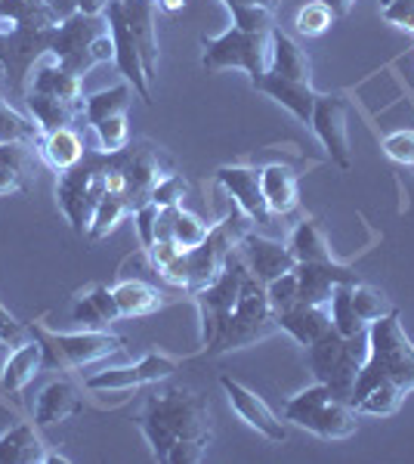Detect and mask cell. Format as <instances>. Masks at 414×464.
Returning a JSON list of instances; mask_svg holds the SVG:
<instances>
[{"mask_svg": "<svg viewBox=\"0 0 414 464\" xmlns=\"http://www.w3.org/2000/svg\"><path fill=\"white\" fill-rule=\"evenodd\" d=\"M266 295H269V304H273L275 313L288 310L291 304H297V273L288 269V273H282L278 279L266 282Z\"/></svg>", "mask_w": 414, "mask_h": 464, "instance_id": "obj_44", "label": "cell"}, {"mask_svg": "<svg viewBox=\"0 0 414 464\" xmlns=\"http://www.w3.org/2000/svg\"><path fill=\"white\" fill-rule=\"evenodd\" d=\"M251 87L260 90V93H266L269 100H275L282 109H288L297 121H303V124L313 121L315 96H319L313 87V81H291L275 72H266V74H260L257 81H251Z\"/></svg>", "mask_w": 414, "mask_h": 464, "instance_id": "obj_19", "label": "cell"}, {"mask_svg": "<svg viewBox=\"0 0 414 464\" xmlns=\"http://www.w3.org/2000/svg\"><path fill=\"white\" fill-rule=\"evenodd\" d=\"M53 28L16 25L13 32H0V69L16 96L28 93V74H32L34 63L50 53Z\"/></svg>", "mask_w": 414, "mask_h": 464, "instance_id": "obj_9", "label": "cell"}, {"mask_svg": "<svg viewBox=\"0 0 414 464\" xmlns=\"http://www.w3.org/2000/svg\"><path fill=\"white\" fill-rule=\"evenodd\" d=\"M352 285H356V282H341V285H334V291H331V301H328L334 328L343 334V338H352V334L368 332V325L359 319V313H356V304H352Z\"/></svg>", "mask_w": 414, "mask_h": 464, "instance_id": "obj_35", "label": "cell"}, {"mask_svg": "<svg viewBox=\"0 0 414 464\" xmlns=\"http://www.w3.org/2000/svg\"><path fill=\"white\" fill-rule=\"evenodd\" d=\"M32 338L41 341L43 347V372H65V369H81V365L100 362V359L121 353L124 350V338L105 332V328H81V332H50L43 325H28Z\"/></svg>", "mask_w": 414, "mask_h": 464, "instance_id": "obj_5", "label": "cell"}, {"mask_svg": "<svg viewBox=\"0 0 414 464\" xmlns=\"http://www.w3.org/2000/svg\"><path fill=\"white\" fill-rule=\"evenodd\" d=\"M260 186L263 198H266L273 217H288L300 208V192H297V174L282 161H273L266 168H260Z\"/></svg>", "mask_w": 414, "mask_h": 464, "instance_id": "obj_25", "label": "cell"}, {"mask_svg": "<svg viewBox=\"0 0 414 464\" xmlns=\"http://www.w3.org/2000/svg\"><path fill=\"white\" fill-rule=\"evenodd\" d=\"M158 211H161V208H158L155 201H146V205L133 211V220H137V232H140L142 248H152V245H155V223H158Z\"/></svg>", "mask_w": 414, "mask_h": 464, "instance_id": "obj_47", "label": "cell"}, {"mask_svg": "<svg viewBox=\"0 0 414 464\" xmlns=\"http://www.w3.org/2000/svg\"><path fill=\"white\" fill-rule=\"evenodd\" d=\"M322 4H325L328 10L334 13V19H343L346 13L352 10V4H356V0H322Z\"/></svg>", "mask_w": 414, "mask_h": 464, "instance_id": "obj_51", "label": "cell"}, {"mask_svg": "<svg viewBox=\"0 0 414 464\" xmlns=\"http://www.w3.org/2000/svg\"><path fill=\"white\" fill-rule=\"evenodd\" d=\"M168 211H170V238L179 245V248L189 251V248H195V245L205 242L207 232H210V223L201 220L198 214L186 211L183 205L168 208Z\"/></svg>", "mask_w": 414, "mask_h": 464, "instance_id": "obj_36", "label": "cell"}, {"mask_svg": "<svg viewBox=\"0 0 414 464\" xmlns=\"http://www.w3.org/2000/svg\"><path fill=\"white\" fill-rule=\"evenodd\" d=\"M28 325H22V322L13 316L10 310H6L4 304H0V341L6 343V347H19V343L28 341Z\"/></svg>", "mask_w": 414, "mask_h": 464, "instance_id": "obj_48", "label": "cell"}, {"mask_svg": "<svg viewBox=\"0 0 414 464\" xmlns=\"http://www.w3.org/2000/svg\"><path fill=\"white\" fill-rule=\"evenodd\" d=\"M130 100H133V87L127 84H118V87H109V90H100V93H90L84 96V115H87V124H100L105 118L111 115H127L130 109Z\"/></svg>", "mask_w": 414, "mask_h": 464, "instance_id": "obj_33", "label": "cell"}, {"mask_svg": "<svg viewBox=\"0 0 414 464\" xmlns=\"http://www.w3.org/2000/svg\"><path fill=\"white\" fill-rule=\"evenodd\" d=\"M313 130L328 149L331 161L341 170H350V127H346V100L341 93H319L313 109Z\"/></svg>", "mask_w": 414, "mask_h": 464, "instance_id": "obj_14", "label": "cell"}, {"mask_svg": "<svg viewBox=\"0 0 414 464\" xmlns=\"http://www.w3.org/2000/svg\"><path fill=\"white\" fill-rule=\"evenodd\" d=\"M220 387H223V393L229 396V406L236 409L254 430L263 433L269 443H284V440H288V428H284V421L266 406V400H263V396L247 391L242 381H236L229 375L220 378Z\"/></svg>", "mask_w": 414, "mask_h": 464, "instance_id": "obj_16", "label": "cell"}, {"mask_svg": "<svg viewBox=\"0 0 414 464\" xmlns=\"http://www.w3.org/2000/svg\"><path fill=\"white\" fill-rule=\"evenodd\" d=\"M43 130L41 124L22 118L16 109H10L6 102H0V143H28L41 146Z\"/></svg>", "mask_w": 414, "mask_h": 464, "instance_id": "obj_37", "label": "cell"}, {"mask_svg": "<svg viewBox=\"0 0 414 464\" xmlns=\"http://www.w3.org/2000/svg\"><path fill=\"white\" fill-rule=\"evenodd\" d=\"M47 446L37 440L34 424H16L0 437V464H43Z\"/></svg>", "mask_w": 414, "mask_h": 464, "instance_id": "obj_31", "label": "cell"}, {"mask_svg": "<svg viewBox=\"0 0 414 464\" xmlns=\"http://www.w3.org/2000/svg\"><path fill=\"white\" fill-rule=\"evenodd\" d=\"M217 183L236 198V205L251 217L254 227H273V211H269L266 198H263L260 186V168H247V164H226L217 170Z\"/></svg>", "mask_w": 414, "mask_h": 464, "instance_id": "obj_15", "label": "cell"}, {"mask_svg": "<svg viewBox=\"0 0 414 464\" xmlns=\"http://www.w3.org/2000/svg\"><path fill=\"white\" fill-rule=\"evenodd\" d=\"M111 295H115V301H118L121 319L149 316V313L161 310L170 297V295H164L155 282H146V279H118V285L111 288Z\"/></svg>", "mask_w": 414, "mask_h": 464, "instance_id": "obj_27", "label": "cell"}, {"mask_svg": "<svg viewBox=\"0 0 414 464\" xmlns=\"http://www.w3.org/2000/svg\"><path fill=\"white\" fill-rule=\"evenodd\" d=\"M146 251H149V257H152V264L158 269H168L173 260L183 254V248H179L173 238H155V245H152V248H146Z\"/></svg>", "mask_w": 414, "mask_h": 464, "instance_id": "obj_49", "label": "cell"}, {"mask_svg": "<svg viewBox=\"0 0 414 464\" xmlns=\"http://www.w3.org/2000/svg\"><path fill=\"white\" fill-rule=\"evenodd\" d=\"M109 34V19L105 13L100 16H90V13H74V16L63 19L53 28V41H50V53L59 59L69 72L84 74L93 69V59H90V47H93L96 37Z\"/></svg>", "mask_w": 414, "mask_h": 464, "instance_id": "obj_10", "label": "cell"}, {"mask_svg": "<svg viewBox=\"0 0 414 464\" xmlns=\"http://www.w3.org/2000/svg\"><path fill=\"white\" fill-rule=\"evenodd\" d=\"M380 16L390 25L414 34V0H380Z\"/></svg>", "mask_w": 414, "mask_h": 464, "instance_id": "obj_46", "label": "cell"}, {"mask_svg": "<svg viewBox=\"0 0 414 464\" xmlns=\"http://www.w3.org/2000/svg\"><path fill=\"white\" fill-rule=\"evenodd\" d=\"M368 356V332L343 338L337 328H331L325 338L306 347V362L315 381L331 387V393L343 402H352V387H356L359 369Z\"/></svg>", "mask_w": 414, "mask_h": 464, "instance_id": "obj_4", "label": "cell"}, {"mask_svg": "<svg viewBox=\"0 0 414 464\" xmlns=\"http://www.w3.org/2000/svg\"><path fill=\"white\" fill-rule=\"evenodd\" d=\"M4 347H6V343H4V341H0V350H4Z\"/></svg>", "mask_w": 414, "mask_h": 464, "instance_id": "obj_55", "label": "cell"}, {"mask_svg": "<svg viewBox=\"0 0 414 464\" xmlns=\"http://www.w3.org/2000/svg\"><path fill=\"white\" fill-rule=\"evenodd\" d=\"M297 301L300 304H328L331 291L341 282H362L359 273L337 260H319V264H297Z\"/></svg>", "mask_w": 414, "mask_h": 464, "instance_id": "obj_18", "label": "cell"}, {"mask_svg": "<svg viewBox=\"0 0 414 464\" xmlns=\"http://www.w3.org/2000/svg\"><path fill=\"white\" fill-rule=\"evenodd\" d=\"M275 332H278V316H275L273 304H269L266 285L247 269V276L242 279V288H238L236 310H232V316L220 332V338L210 343L205 353L223 356V353H232V350H245L257 341H266L269 334H275Z\"/></svg>", "mask_w": 414, "mask_h": 464, "instance_id": "obj_3", "label": "cell"}, {"mask_svg": "<svg viewBox=\"0 0 414 464\" xmlns=\"http://www.w3.org/2000/svg\"><path fill=\"white\" fill-rule=\"evenodd\" d=\"M124 6V19L130 25V34L137 41L142 69L146 78H158V34H155V0H121Z\"/></svg>", "mask_w": 414, "mask_h": 464, "instance_id": "obj_23", "label": "cell"}, {"mask_svg": "<svg viewBox=\"0 0 414 464\" xmlns=\"http://www.w3.org/2000/svg\"><path fill=\"white\" fill-rule=\"evenodd\" d=\"M118 319L121 310L109 285H87L72 297V322H78L81 328H109Z\"/></svg>", "mask_w": 414, "mask_h": 464, "instance_id": "obj_24", "label": "cell"}, {"mask_svg": "<svg viewBox=\"0 0 414 464\" xmlns=\"http://www.w3.org/2000/svg\"><path fill=\"white\" fill-rule=\"evenodd\" d=\"M226 10H232V6H266V10H275L278 0H223Z\"/></svg>", "mask_w": 414, "mask_h": 464, "instance_id": "obj_52", "label": "cell"}, {"mask_svg": "<svg viewBox=\"0 0 414 464\" xmlns=\"http://www.w3.org/2000/svg\"><path fill=\"white\" fill-rule=\"evenodd\" d=\"M269 72L291 81H313L310 59L282 28H273V34H269Z\"/></svg>", "mask_w": 414, "mask_h": 464, "instance_id": "obj_28", "label": "cell"}, {"mask_svg": "<svg viewBox=\"0 0 414 464\" xmlns=\"http://www.w3.org/2000/svg\"><path fill=\"white\" fill-rule=\"evenodd\" d=\"M28 90L59 96V100H69V102H84V81H81V74L69 72L53 53L41 56L34 63L32 74H28Z\"/></svg>", "mask_w": 414, "mask_h": 464, "instance_id": "obj_22", "label": "cell"}, {"mask_svg": "<svg viewBox=\"0 0 414 464\" xmlns=\"http://www.w3.org/2000/svg\"><path fill=\"white\" fill-rule=\"evenodd\" d=\"M284 421L315 433L322 440H346L356 433V409L337 400L328 384L315 381L284 402Z\"/></svg>", "mask_w": 414, "mask_h": 464, "instance_id": "obj_6", "label": "cell"}, {"mask_svg": "<svg viewBox=\"0 0 414 464\" xmlns=\"http://www.w3.org/2000/svg\"><path fill=\"white\" fill-rule=\"evenodd\" d=\"M96 137H100V149L105 152H118L130 143V127H127V115H111L105 121L93 124Z\"/></svg>", "mask_w": 414, "mask_h": 464, "instance_id": "obj_42", "label": "cell"}, {"mask_svg": "<svg viewBox=\"0 0 414 464\" xmlns=\"http://www.w3.org/2000/svg\"><path fill=\"white\" fill-rule=\"evenodd\" d=\"M0 102H4V100H0Z\"/></svg>", "mask_w": 414, "mask_h": 464, "instance_id": "obj_56", "label": "cell"}, {"mask_svg": "<svg viewBox=\"0 0 414 464\" xmlns=\"http://www.w3.org/2000/svg\"><path fill=\"white\" fill-rule=\"evenodd\" d=\"M186 196H189V179L173 170V174H168L155 186L149 201H155L158 208H177V205H183Z\"/></svg>", "mask_w": 414, "mask_h": 464, "instance_id": "obj_43", "label": "cell"}, {"mask_svg": "<svg viewBox=\"0 0 414 464\" xmlns=\"http://www.w3.org/2000/svg\"><path fill=\"white\" fill-rule=\"evenodd\" d=\"M245 276H247V264L242 260L238 248H232L229 257H226L223 273L217 276L210 285L198 288L192 295L195 306H198V316H201V347L205 350L220 338V332L226 328V322H229L232 310H236L238 288H242Z\"/></svg>", "mask_w": 414, "mask_h": 464, "instance_id": "obj_8", "label": "cell"}, {"mask_svg": "<svg viewBox=\"0 0 414 464\" xmlns=\"http://www.w3.org/2000/svg\"><path fill=\"white\" fill-rule=\"evenodd\" d=\"M81 411H84V396L78 393V387L65 378H56L32 402V421L34 428H50V424L65 421V418L81 415Z\"/></svg>", "mask_w": 414, "mask_h": 464, "instance_id": "obj_21", "label": "cell"}, {"mask_svg": "<svg viewBox=\"0 0 414 464\" xmlns=\"http://www.w3.org/2000/svg\"><path fill=\"white\" fill-rule=\"evenodd\" d=\"M238 254H242V260L247 264V269L257 276L263 285L297 266V260H294V254H291L288 245L275 242V238L260 236L257 229L245 232V238L238 242Z\"/></svg>", "mask_w": 414, "mask_h": 464, "instance_id": "obj_17", "label": "cell"}, {"mask_svg": "<svg viewBox=\"0 0 414 464\" xmlns=\"http://www.w3.org/2000/svg\"><path fill=\"white\" fill-rule=\"evenodd\" d=\"M133 214V208H130V201H127L124 196H111V192H105L102 201L96 205V211H93V220H90V229H87V242L90 245H96V242H102L105 236H109L111 229L118 227V223L124 220V217H130Z\"/></svg>", "mask_w": 414, "mask_h": 464, "instance_id": "obj_34", "label": "cell"}, {"mask_svg": "<svg viewBox=\"0 0 414 464\" xmlns=\"http://www.w3.org/2000/svg\"><path fill=\"white\" fill-rule=\"evenodd\" d=\"M273 34V32H269ZM269 34L242 32V28H226L217 37H201V65L207 72H226V69H242L247 78L257 81L260 74L269 72Z\"/></svg>", "mask_w": 414, "mask_h": 464, "instance_id": "obj_7", "label": "cell"}, {"mask_svg": "<svg viewBox=\"0 0 414 464\" xmlns=\"http://www.w3.org/2000/svg\"><path fill=\"white\" fill-rule=\"evenodd\" d=\"M232 25L242 28V32L254 34H269L275 28V10L266 6H232Z\"/></svg>", "mask_w": 414, "mask_h": 464, "instance_id": "obj_40", "label": "cell"}, {"mask_svg": "<svg viewBox=\"0 0 414 464\" xmlns=\"http://www.w3.org/2000/svg\"><path fill=\"white\" fill-rule=\"evenodd\" d=\"M380 384H393L405 393L414 391V343L399 322V310L368 322V356L359 369L350 406Z\"/></svg>", "mask_w": 414, "mask_h": 464, "instance_id": "obj_2", "label": "cell"}, {"mask_svg": "<svg viewBox=\"0 0 414 464\" xmlns=\"http://www.w3.org/2000/svg\"><path fill=\"white\" fill-rule=\"evenodd\" d=\"M352 304H356V313H359V319L365 322H374V319H380V316H387L390 310H396L393 304H390V297L383 295L380 288H374V285H365V282H356L352 285Z\"/></svg>", "mask_w": 414, "mask_h": 464, "instance_id": "obj_39", "label": "cell"}, {"mask_svg": "<svg viewBox=\"0 0 414 464\" xmlns=\"http://www.w3.org/2000/svg\"><path fill=\"white\" fill-rule=\"evenodd\" d=\"M105 19H109V34H111V44H115L118 72L124 74L127 84L137 90V96L149 106V102H152V81L146 78V69H142L137 41H133L130 25H127V19H124L121 0H109V6H105Z\"/></svg>", "mask_w": 414, "mask_h": 464, "instance_id": "obj_13", "label": "cell"}, {"mask_svg": "<svg viewBox=\"0 0 414 464\" xmlns=\"http://www.w3.org/2000/svg\"><path fill=\"white\" fill-rule=\"evenodd\" d=\"M102 164V149L93 152L87 149L84 159L74 164L72 170H63L56 179V201H59V211L65 214V220L72 223V229L78 236H87L90 229V220H93V198H90V179L100 170Z\"/></svg>", "mask_w": 414, "mask_h": 464, "instance_id": "obj_11", "label": "cell"}, {"mask_svg": "<svg viewBox=\"0 0 414 464\" xmlns=\"http://www.w3.org/2000/svg\"><path fill=\"white\" fill-rule=\"evenodd\" d=\"M405 391H399V387L393 384H380V387H374V391H368L362 400L356 402V411H362V415H378V418H390V415H396L399 406L405 402Z\"/></svg>", "mask_w": 414, "mask_h": 464, "instance_id": "obj_38", "label": "cell"}, {"mask_svg": "<svg viewBox=\"0 0 414 464\" xmlns=\"http://www.w3.org/2000/svg\"><path fill=\"white\" fill-rule=\"evenodd\" d=\"M161 10H168V13H177V10H183L186 6V0H155Z\"/></svg>", "mask_w": 414, "mask_h": 464, "instance_id": "obj_54", "label": "cell"}, {"mask_svg": "<svg viewBox=\"0 0 414 464\" xmlns=\"http://www.w3.org/2000/svg\"><path fill=\"white\" fill-rule=\"evenodd\" d=\"M137 424L161 464H198L214 440L207 400L192 387L149 393Z\"/></svg>", "mask_w": 414, "mask_h": 464, "instance_id": "obj_1", "label": "cell"}, {"mask_svg": "<svg viewBox=\"0 0 414 464\" xmlns=\"http://www.w3.org/2000/svg\"><path fill=\"white\" fill-rule=\"evenodd\" d=\"M37 152H41V159L47 161L53 170L63 174V170H72L74 164L84 159L87 146H84V140H81L78 130H72V127H59V130H53V133H43Z\"/></svg>", "mask_w": 414, "mask_h": 464, "instance_id": "obj_30", "label": "cell"}, {"mask_svg": "<svg viewBox=\"0 0 414 464\" xmlns=\"http://www.w3.org/2000/svg\"><path fill=\"white\" fill-rule=\"evenodd\" d=\"M41 365H43V347L37 338H28L25 343L13 347L10 356H6V362H4V375H0V387H4V393L19 396L28 387V381L41 372Z\"/></svg>", "mask_w": 414, "mask_h": 464, "instance_id": "obj_26", "label": "cell"}, {"mask_svg": "<svg viewBox=\"0 0 414 464\" xmlns=\"http://www.w3.org/2000/svg\"><path fill=\"white\" fill-rule=\"evenodd\" d=\"M179 369V359H173L161 350H152L140 359L137 365H118V369H102L96 375H90L84 381L87 391L96 393H118V391H133L140 384H149V381H164L170 378L173 372Z\"/></svg>", "mask_w": 414, "mask_h": 464, "instance_id": "obj_12", "label": "cell"}, {"mask_svg": "<svg viewBox=\"0 0 414 464\" xmlns=\"http://www.w3.org/2000/svg\"><path fill=\"white\" fill-rule=\"evenodd\" d=\"M278 316V332H288L300 347H310L319 338L334 328L331 319V306L328 304H291L288 310L275 313Z\"/></svg>", "mask_w": 414, "mask_h": 464, "instance_id": "obj_20", "label": "cell"}, {"mask_svg": "<svg viewBox=\"0 0 414 464\" xmlns=\"http://www.w3.org/2000/svg\"><path fill=\"white\" fill-rule=\"evenodd\" d=\"M297 32L300 34H306V37H319V34H325L331 25H334V13L328 10L322 0H315V4H306L303 10L297 13Z\"/></svg>", "mask_w": 414, "mask_h": 464, "instance_id": "obj_41", "label": "cell"}, {"mask_svg": "<svg viewBox=\"0 0 414 464\" xmlns=\"http://www.w3.org/2000/svg\"><path fill=\"white\" fill-rule=\"evenodd\" d=\"M288 248H291V254H294V260H297V264H319V260H334L325 232H322V227L313 220V217H306V220L297 223V229L291 232Z\"/></svg>", "mask_w": 414, "mask_h": 464, "instance_id": "obj_32", "label": "cell"}, {"mask_svg": "<svg viewBox=\"0 0 414 464\" xmlns=\"http://www.w3.org/2000/svg\"><path fill=\"white\" fill-rule=\"evenodd\" d=\"M47 4L53 6V13L59 16V22L69 19V16H74V13H78V0H47Z\"/></svg>", "mask_w": 414, "mask_h": 464, "instance_id": "obj_50", "label": "cell"}, {"mask_svg": "<svg viewBox=\"0 0 414 464\" xmlns=\"http://www.w3.org/2000/svg\"><path fill=\"white\" fill-rule=\"evenodd\" d=\"M109 6V0H78V10L81 13H90V16H100Z\"/></svg>", "mask_w": 414, "mask_h": 464, "instance_id": "obj_53", "label": "cell"}, {"mask_svg": "<svg viewBox=\"0 0 414 464\" xmlns=\"http://www.w3.org/2000/svg\"><path fill=\"white\" fill-rule=\"evenodd\" d=\"M25 106L34 115V121L41 124L43 133H53L59 127H72L74 118L84 115V102H69V100H59V96L34 93V90L25 93Z\"/></svg>", "mask_w": 414, "mask_h": 464, "instance_id": "obj_29", "label": "cell"}, {"mask_svg": "<svg viewBox=\"0 0 414 464\" xmlns=\"http://www.w3.org/2000/svg\"><path fill=\"white\" fill-rule=\"evenodd\" d=\"M383 152L393 161L405 164V168H414V130H396L383 140Z\"/></svg>", "mask_w": 414, "mask_h": 464, "instance_id": "obj_45", "label": "cell"}]
</instances>
